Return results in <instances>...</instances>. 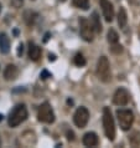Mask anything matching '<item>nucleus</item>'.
Wrapping results in <instances>:
<instances>
[{
    "label": "nucleus",
    "mask_w": 140,
    "mask_h": 148,
    "mask_svg": "<svg viewBox=\"0 0 140 148\" xmlns=\"http://www.w3.org/2000/svg\"><path fill=\"white\" fill-rule=\"evenodd\" d=\"M73 1V5L78 9H82V10H87L89 8V0H72Z\"/></svg>",
    "instance_id": "nucleus-17"
},
{
    "label": "nucleus",
    "mask_w": 140,
    "mask_h": 148,
    "mask_svg": "<svg viewBox=\"0 0 140 148\" xmlns=\"http://www.w3.org/2000/svg\"><path fill=\"white\" fill-rule=\"evenodd\" d=\"M60 1H62V3H63V1H66V0H60Z\"/></svg>",
    "instance_id": "nucleus-29"
},
{
    "label": "nucleus",
    "mask_w": 140,
    "mask_h": 148,
    "mask_svg": "<svg viewBox=\"0 0 140 148\" xmlns=\"http://www.w3.org/2000/svg\"><path fill=\"white\" fill-rule=\"evenodd\" d=\"M89 120V112L86 107H80L77 108V111L75 112V116H73V122L78 128H83L86 127V125L88 123Z\"/></svg>",
    "instance_id": "nucleus-7"
},
{
    "label": "nucleus",
    "mask_w": 140,
    "mask_h": 148,
    "mask_svg": "<svg viewBox=\"0 0 140 148\" xmlns=\"http://www.w3.org/2000/svg\"><path fill=\"white\" fill-rule=\"evenodd\" d=\"M48 38H50V34H48V32H47V34L45 35V39H43V41H45V42H46V41L48 40Z\"/></svg>",
    "instance_id": "nucleus-26"
},
{
    "label": "nucleus",
    "mask_w": 140,
    "mask_h": 148,
    "mask_svg": "<svg viewBox=\"0 0 140 148\" xmlns=\"http://www.w3.org/2000/svg\"><path fill=\"white\" fill-rule=\"evenodd\" d=\"M118 40H119V35L118 32L114 30V29H110V30L108 31V41L110 45L113 44H118Z\"/></svg>",
    "instance_id": "nucleus-18"
},
{
    "label": "nucleus",
    "mask_w": 140,
    "mask_h": 148,
    "mask_svg": "<svg viewBox=\"0 0 140 148\" xmlns=\"http://www.w3.org/2000/svg\"><path fill=\"white\" fill-rule=\"evenodd\" d=\"M40 77H41V79H42V80H46V79H48V77H51V73L48 72V71H46V70H43V71L41 72Z\"/></svg>",
    "instance_id": "nucleus-23"
},
{
    "label": "nucleus",
    "mask_w": 140,
    "mask_h": 148,
    "mask_svg": "<svg viewBox=\"0 0 140 148\" xmlns=\"http://www.w3.org/2000/svg\"><path fill=\"white\" fill-rule=\"evenodd\" d=\"M3 117H4L3 114H0V121H3Z\"/></svg>",
    "instance_id": "nucleus-28"
},
{
    "label": "nucleus",
    "mask_w": 140,
    "mask_h": 148,
    "mask_svg": "<svg viewBox=\"0 0 140 148\" xmlns=\"http://www.w3.org/2000/svg\"><path fill=\"white\" fill-rule=\"evenodd\" d=\"M129 97H130L129 92H128L125 88L120 87L115 91L114 96H113V102H114V105H117V106H125L128 102H129Z\"/></svg>",
    "instance_id": "nucleus-8"
},
{
    "label": "nucleus",
    "mask_w": 140,
    "mask_h": 148,
    "mask_svg": "<svg viewBox=\"0 0 140 148\" xmlns=\"http://www.w3.org/2000/svg\"><path fill=\"white\" fill-rule=\"evenodd\" d=\"M39 18V15L34 13V11H30V10H27L25 11V14H24V19H25V23L27 24L29 26H32L35 24V21L37 20Z\"/></svg>",
    "instance_id": "nucleus-14"
},
{
    "label": "nucleus",
    "mask_w": 140,
    "mask_h": 148,
    "mask_svg": "<svg viewBox=\"0 0 140 148\" xmlns=\"http://www.w3.org/2000/svg\"><path fill=\"white\" fill-rule=\"evenodd\" d=\"M110 51L114 52V54H120V52L123 51V49L120 45H118V44H113V46L110 47Z\"/></svg>",
    "instance_id": "nucleus-21"
},
{
    "label": "nucleus",
    "mask_w": 140,
    "mask_h": 148,
    "mask_svg": "<svg viewBox=\"0 0 140 148\" xmlns=\"http://www.w3.org/2000/svg\"><path fill=\"white\" fill-rule=\"evenodd\" d=\"M90 23H92V25H93V29H94V31L96 32H99L102 31V24H101V20H99V15H98L96 11L92 14V18H90Z\"/></svg>",
    "instance_id": "nucleus-16"
},
{
    "label": "nucleus",
    "mask_w": 140,
    "mask_h": 148,
    "mask_svg": "<svg viewBox=\"0 0 140 148\" xmlns=\"http://www.w3.org/2000/svg\"><path fill=\"white\" fill-rule=\"evenodd\" d=\"M19 75V70L15 65H7L5 67V71H4V77H5L6 81H14Z\"/></svg>",
    "instance_id": "nucleus-10"
},
{
    "label": "nucleus",
    "mask_w": 140,
    "mask_h": 148,
    "mask_svg": "<svg viewBox=\"0 0 140 148\" xmlns=\"http://www.w3.org/2000/svg\"><path fill=\"white\" fill-rule=\"evenodd\" d=\"M128 23V14H126V10L124 8H120L118 11V24L120 27H125Z\"/></svg>",
    "instance_id": "nucleus-15"
},
{
    "label": "nucleus",
    "mask_w": 140,
    "mask_h": 148,
    "mask_svg": "<svg viewBox=\"0 0 140 148\" xmlns=\"http://www.w3.org/2000/svg\"><path fill=\"white\" fill-rule=\"evenodd\" d=\"M10 3L16 9H19V8H21L24 5V0H10Z\"/></svg>",
    "instance_id": "nucleus-22"
},
{
    "label": "nucleus",
    "mask_w": 140,
    "mask_h": 148,
    "mask_svg": "<svg viewBox=\"0 0 140 148\" xmlns=\"http://www.w3.org/2000/svg\"><path fill=\"white\" fill-rule=\"evenodd\" d=\"M0 11H1V5H0Z\"/></svg>",
    "instance_id": "nucleus-30"
},
{
    "label": "nucleus",
    "mask_w": 140,
    "mask_h": 148,
    "mask_svg": "<svg viewBox=\"0 0 140 148\" xmlns=\"http://www.w3.org/2000/svg\"><path fill=\"white\" fill-rule=\"evenodd\" d=\"M99 5L102 8V13L104 16L105 21L110 23L114 18V8L113 4L109 1V0H99Z\"/></svg>",
    "instance_id": "nucleus-9"
},
{
    "label": "nucleus",
    "mask_w": 140,
    "mask_h": 148,
    "mask_svg": "<svg viewBox=\"0 0 140 148\" xmlns=\"http://www.w3.org/2000/svg\"><path fill=\"white\" fill-rule=\"evenodd\" d=\"M129 141L131 143V146L140 147V133L139 132H134L133 134H131V137L129 138Z\"/></svg>",
    "instance_id": "nucleus-19"
},
{
    "label": "nucleus",
    "mask_w": 140,
    "mask_h": 148,
    "mask_svg": "<svg viewBox=\"0 0 140 148\" xmlns=\"http://www.w3.org/2000/svg\"><path fill=\"white\" fill-rule=\"evenodd\" d=\"M10 51V40L5 32H0V52L7 54Z\"/></svg>",
    "instance_id": "nucleus-12"
},
{
    "label": "nucleus",
    "mask_w": 140,
    "mask_h": 148,
    "mask_svg": "<svg viewBox=\"0 0 140 148\" xmlns=\"http://www.w3.org/2000/svg\"><path fill=\"white\" fill-rule=\"evenodd\" d=\"M73 136H75V134H73L72 131H68V132H67V138H68V141H73V139H75V137H73Z\"/></svg>",
    "instance_id": "nucleus-25"
},
{
    "label": "nucleus",
    "mask_w": 140,
    "mask_h": 148,
    "mask_svg": "<svg viewBox=\"0 0 140 148\" xmlns=\"http://www.w3.org/2000/svg\"><path fill=\"white\" fill-rule=\"evenodd\" d=\"M29 57L32 61H39V59L41 57V49L34 42H30V45H29Z\"/></svg>",
    "instance_id": "nucleus-13"
},
{
    "label": "nucleus",
    "mask_w": 140,
    "mask_h": 148,
    "mask_svg": "<svg viewBox=\"0 0 140 148\" xmlns=\"http://www.w3.org/2000/svg\"><path fill=\"white\" fill-rule=\"evenodd\" d=\"M80 23V32H81V36L83 38V40L86 41H92L93 40V36H94V29H93V25L92 23L89 21L87 18H80L78 20Z\"/></svg>",
    "instance_id": "nucleus-6"
},
{
    "label": "nucleus",
    "mask_w": 140,
    "mask_h": 148,
    "mask_svg": "<svg viewBox=\"0 0 140 148\" xmlns=\"http://www.w3.org/2000/svg\"><path fill=\"white\" fill-rule=\"evenodd\" d=\"M117 117L119 126L123 131L130 130V127L133 126L134 122V113L130 110H118L117 111Z\"/></svg>",
    "instance_id": "nucleus-4"
},
{
    "label": "nucleus",
    "mask_w": 140,
    "mask_h": 148,
    "mask_svg": "<svg viewBox=\"0 0 140 148\" xmlns=\"http://www.w3.org/2000/svg\"><path fill=\"white\" fill-rule=\"evenodd\" d=\"M98 136L94 132H88L83 136V145L86 147H96L98 145Z\"/></svg>",
    "instance_id": "nucleus-11"
},
{
    "label": "nucleus",
    "mask_w": 140,
    "mask_h": 148,
    "mask_svg": "<svg viewBox=\"0 0 140 148\" xmlns=\"http://www.w3.org/2000/svg\"><path fill=\"white\" fill-rule=\"evenodd\" d=\"M103 127H104V133L109 141H114L115 138V125L109 107L103 108Z\"/></svg>",
    "instance_id": "nucleus-2"
},
{
    "label": "nucleus",
    "mask_w": 140,
    "mask_h": 148,
    "mask_svg": "<svg viewBox=\"0 0 140 148\" xmlns=\"http://www.w3.org/2000/svg\"><path fill=\"white\" fill-rule=\"evenodd\" d=\"M55 59H56V56H55V55H50V61H53Z\"/></svg>",
    "instance_id": "nucleus-27"
},
{
    "label": "nucleus",
    "mask_w": 140,
    "mask_h": 148,
    "mask_svg": "<svg viewBox=\"0 0 140 148\" xmlns=\"http://www.w3.org/2000/svg\"><path fill=\"white\" fill-rule=\"evenodd\" d=\"M75 64L77 65V66H84L86 65V59L83 57V55H81V54H77L75 56Z\"/></svg>",
    "instance_id": "nucleus-20"
},
{
    "label": "nucleus",
    "mask_w": 140,
    "mask_h": 148,
    "mask_svg": "<svg viewBox=\"0 0 140 148\" xmlns=\"http://www.w3.org/2000/svg\"><path fill=\"white\" fill-rule=\"evenodd\" d=\"M27 118V110L25 105H18L16 107L10 112L9 116V126L11 128H15L19 125L25 121Z\"/></svg>",
    "instance_id": "nucleus-1"
},
{
    "label": "nucleus",
    "mask_w": 140,
    "mask_h": 148,
    "mask_svg": "<svg viewBox=\"0 0 140 148\" xmlns=\"http://www.w3.org/2000/svg\"><path fill=\"white\" fill-rule=\"evenodd\" d=\"M22 52H24V45H22V44H20V45H19V47H18V55H19V56H21V55H22Z\"/></svg>",
    "instance_id": "nucleus-24"
},
{
    "label": "nucleus",
    "mask_w": 140,
    "mask_h": 148,
    "mask_svg": "<svg viewBox=\"0 0 140 148\" xmlns=\"http://www.w3.org/2000/svg\"><path fill=\"white\" fill-rule=\"evenodd\" d=\"M37 118L42 123H48V125L53 123V121H55V113H53V110L48 102H43L39 107Z\"/></svg>",
    "instance_id": "nucleus-5"
},
{
    "label": "nucleus",
    "mask_w": 140,
    "mask_h": 148,
    "mask_svg": "<svg viewBox=\"0 0 140 148\" xmlns=\"http://www.w3.org/2000/svg\"><path fill=\"white\" fill-rule=\"evenodd\" d=\"M97 76L103 82H108L110 80V65L109 60L105 56H101L97 64Z\"/></svg>",
    "instance_id": "nucleus-3"
}]
</instances>
